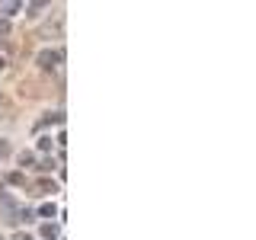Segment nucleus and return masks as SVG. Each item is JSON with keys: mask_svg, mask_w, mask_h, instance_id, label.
<instances>
[{"mask_svg": "<svg viewBox=\"0 0 256 240\" xmlns=\"http://www.w3.org/2000/svg\"><path fill=\"white\" fill-rule=\"evenodd\" d=\"M58 61H61V54L54 52V48H42L38 52V64H42L45 70H52V68H58Z\"/></svg>", "mask_w": 256, "mask_h": 240, "instance_id": "obj_1", "label": "nucleus"}, {"mask_svg": "<svg viewBox=\"0 0 256 240\" xmlns=\"http://www.w3.org/2000/svg\"><path fill=\"white\" fill-rule=\"evenodd\" d=\"M0 68H4V58H0Z\"/></svg>", "mask_w": 256, "mask_h": 240, "instance_id": "obj_3", "label": "nucleus"}, {"mask_svg": "<svg viewBox=\"0 0 256 240\" xmlns=\"http://www.w3.org/2000/svg\"><path fill=\"white\" fill-rule=\"evenodd\" d=\"M16 10H20V4H4V6H0V13H6V16L16 13Z\"/></svg>", "mask_w": 256, "mask_h": 240, "instance_id": "obj_2", "label": "nucleus"}]
</instances>
